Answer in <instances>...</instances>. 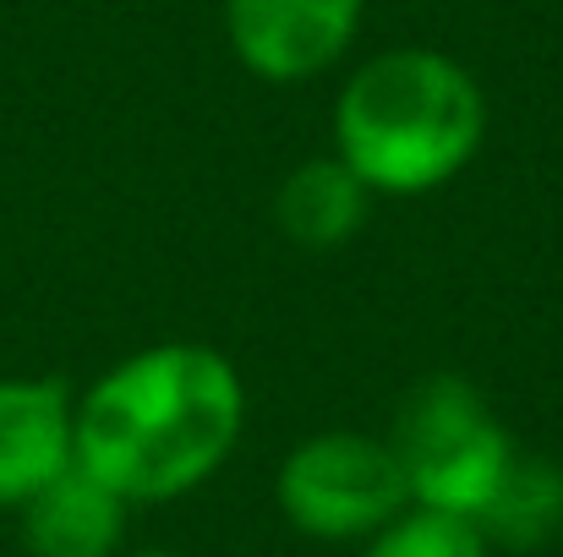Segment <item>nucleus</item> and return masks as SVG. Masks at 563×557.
Returning <instances> with one entry per match:
<instances>
[{
  "label": "nucleus",
  "instance_id": "f257e3e1",
  "mask_svg": "<svg viewBox=\"0 0 563 557\" xmlns=\"http://www.w3.org/2000/svg\"><path fill=\"white\" fill-rule=\"evenodd\" d=\"M246 415V377L224 350L143 345L77 393V465L132 509L181 503L230 465Z\"/></svg>",
  "mask_w": 563,
  "mask_h": 557
},
{
  "label": "nucleus",
  "instance_id": "f03ea898",
  "mask_svg": "<svg viewBox=\"0 0 563 557\" xmlns=\"http://www.w3.org/2000/svg\"><path fill=\"white\" fill-rule=\"evenodd\" d=\"M334 159L373 197L454 186L487 143V93L465 60L432 44H388L334 93Z\"/></svg>",
  "mask_w": 563,
  "mask_h": 557
},
{
  "label": "nucleus",
  "instance_id": "7ed1b4c3",
  "mask_svg": "<svg viewBox=\"0 0 563 557\" xmlns=\"http://www.w3.org/2000/svg\"><path fill=\"white\" fill-rule=\"evenodd\" d=\"M388 448L405 470L410 509L476 520L509 459L520 454L504 415L482 399V388L460 371H432L410 382L394 410Z\"/></svg>",
  "mask_w": 563,
  "mask_h": 557
},
{
  "label": "nucleus",
  "instance_id": "20e7f679",
  "mask_svg": "<svg viewBox=\"0 0 563 557\" xmlns=\"http://www.w3.org/2000/svg\"><path fill=\"white\" fill-rule=\"evenodd\" d=\"M274 509L318 547H367L410 509V487L388 437L329 426L285 448L274 470Z\"/></svg>",
  "mask_w": 563,
  "mask_h": 557
},
{
  "label": "nucleus",
  "instance_id": "39448f33",
  "mask_svg": "<svg viewBox=\"0 0 563 557\" xmlns=\"http://www.w3.org/2000/svg\"><path fill=\"white\" fill-rule=\"evenodd\" d=\"M219 11L235 66L268 88L334 71L367 22V0H224Z\"/></svg>",
  "mask_w": 563,
  "mask_h": 557
},
{
  "label": "nucleus",
  "instance_id": "423d86ee",
  "mask_svg": "<svg viewBox=\"0 0 563 557\" xmlns=\"http://www.w3.org/2000/svg\"><path fill=\"white\" fill-rule=\"evenodd\" d=\"M77 465V393L60 377H0V514Z\"/></svg>",
  "mask_w": 563,
  "mask_h": 557
},
{
  "label": "nucleus",
  "instance_id": "0eeeda50",
  "mask_svg": "<svg viewBox=\"0 0 563 557\" xmlns=\"http://www.w3.org/2000/svg\"><path fill=\"white\" fill-rule=\"evenodd\" d=\"M132 503L115 498L82 465L60 470L16 509V542L27 557H121Z\"/></svg>",
  "mask_w": 563,
  "mask_h": 557
},
{
  "label": "nucleus",
  "instance_id": "6e6552de",
  "mask_svg": "<svg viewBox=\"0 0 563 557\" xmlns=\"http://www.w3.org/2000/svg\"><path fill=\"white\" fill-rule=\"evenodd\" d=\"M373 202L377 197L334 154H318V159L296 165L279 181V191H274V230L290 246H301V252H334V246L362 235Z\"/></svg>",
  "mask_w": 563,
  "mask_h": 557
},
{
  "label": "nucleus",
  "instance_id": "1a4fd4ad",
  "mask_svg": "<svg viewBox=\"0 0 563 557\" xmlns=\"http://www.w3.org/2000/svg\"><path fill=\"white\" fill-rule=\"evenodd\" d=\"M471 525L487 536V547L498 557L548 553L563 536V465L520 448Z\"/></svg>",
  "mask_w": 563,
  "mask_h": 557
},
{
  "label": "nucleus",
  "instance_id": "9d476101",
  "mask_svg": "<svg viewBox=\"0 0 563 557\" xmlns=\"http://www.w3.org/2000/svg\"><path fill=\"white\" fill-rule=\"evenodd\" d=\"M356 557H498L487 547V536L471 520L454 514H427V509H405L388 531H377Z\"/></svg>",
  "mask_w": 563,
  "mask_h": 557
},
{
  "label": "nucleus",
  "instance_id": "9b49d317",
  "mask_svg": "<svg viewBox=\"0 0 563 557\" xmlns=\"http://www.w3.org/2000/svg\"><path fill=\"white\" fill-rule=\"evenodd\" d=\"M121 557H181V553H165V547H126Z\"/></svg>",
  "mask_w": 563,
  "mask_h": 557
}]
</instances>
